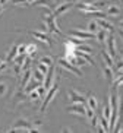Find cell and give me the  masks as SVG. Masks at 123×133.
Segmentation results:
<instances>
[{"label": "cell", "mask_w": 123, "mask_h": 133, "mask_svg": "<svg viewBox=\"0 0 123 133\" xmlns=\"http://www.w3.org/2000/svg\"><path fill=\"white\" fill-rule=\"evenodd\" d=\"M44 25L47 26L48 32H53V34H56V35H62L59 26H57V24H56L54 13H47V15H44Z\"/></svg>", "instance_id": "1"}, {"label": "cell", "mask_w": 123, "mask_h": 133, "mask_svg": "<svg viewBox=\"0 0 123 133\" xmlns=\"http://www.w3.org/2000/svg\"><path fill=\"white\" fill-rule=\"evenodd\" d=\"M48 92H47V95H44V101H43V104H41V113H46V110H47V107H48V104L53 101V98L56 97V94H57V91H59V83L56 82L53 86H50L48 88Z\"/></svg>", "instance_id": "2"}, {"label": "cell", "mask_w": 123, "mask_h": 133, "mask_svg": "<svg viewBox=\"0 0 123 133\" xmlns=\"http://www.w3.org/2000/svg\"><path fill=\"white\" fill-rule=\"evenodd\" d=\"M59 64H60L62 67H63V69H66V70H69L70 73L76 75V76H79V78H82V76H83L82 70H79V69H78L76 66H73L72 63H69L66 59H59Z\"/></svg>", "instance_id": "3"}, {"label": "cell", "mask_w": 123, "mask_h": 133, "mask_svg": "<svg viewBox=\"0 0 123 133\" xmlns=\"http://www.w3.org/2000/svg\"><path fill=\"white\" fill-rule=\"evenodd\" d=\"M68 35L82 38V39H95V34L88 31H79V29H70V31H68Z\"/></svg>", "instance_id": "4"}, {"label": "cell", "mask_w": 123, "mask_h": 133, "mask_svg": "<svg viewBox=\"0 0 123 133\" xmlns=\"http://www.w3.org/2000/svg\"><path fill=\"white\" fill-rule=\"evenodd\" d=\"M53 79H54V64H50L47 69V72H46V75H44V82H43V86L46 88V89H48L50 86H51L53 83Z\"/></svg>", "instance_id": "5"}, {"label": "cell", "mask_w": 123, "mask_h": 133, "mask_svg": "<svg viewBox=\"0 0 123 133\" xmlns=\"http://www.w3.org/2000/svg\"><path fill=\"white\" fill-rule=\"evenodd\" d=\"M106 41H107V48H108L107 53L113 57V60L117 59V50H116V39H114V37L110 34V35L106 37Z\"/></svg>", "instance_id": "6"}, {"label": "cell", "mask_w": 123, "mask_h": 133, "mask_svg": "<svg viewBox=\"0 0 123 133\" xmlns=\"http://www.w3.org/2000/svg\"><path fill=\"white\" fill-rule=\"evenodd\" d=\"M68 95H69V99H70L72 104L73 102H78V104H83V105L87 107V98L83 97L82 94H79L78 91H69Z\"/></svg>", "instance_id": "7"}, {"label": "cell", "mask_w": 123, "mask_h": 133, "mask_svg": "<svg viewBox=\"0 0 123 133\" xmlns=\"http://www.w3.org/2000/svg\"><path fill=\"white\" fill-rule=\"evenodd\" d=\"M31 34L35 37L37 39H40L41 43H46L48 47H51L53 45V39L47 35V32H38V31H31Z\"/></svg>", "instance_id": "8"}, {"label": "cell", "mask_w": 123, "mask_h": 133, "mask_svg": "<svg viewBox=\"0 0 123 133\" xmlns=\"http://www.w3.org/2000/svg\"><path fill=\"white\" fill-rule=\"evenodd\" d=\"M66 111H69V113H76V114H81V116H85L87 107L83 105V104H78V102H73L72 105L66 107Z\"/></svg>", "instance_id": "9"}, {"label": "cell", "mask_w": 123, "mask_h": 133, "mask_svg": "<svg viewBox=\"0 0 123 133\" xmlns=\"http://www.w3.org/2000/svg\"><path fill=\"white\" fill-rule=\"evenodd\" d=\"M95 22H97V25H98V28H101V29H104V31H108L110 34L114 32V26H113L108 21H106V18H98Z\"/></svg>", "instance_id": "10"}, {"label": "cell", "mask_w": 123, "mask_h": 133, "mask_svg": "<svg viewBox=\"0 0 123 133\" xmlns=\"http://www.w3.org/2000/svg\"><path fill=\"white\" fill-rule=\"evenodd\" d=\"M73 6V3H70V2H66V3H63V4H60V6H57V8L54 9V16H59V15H62V13H64V12H68L69 9Z\"/></svg>", "instance_id": "11"}, {"label": "cell", "mask_w": 123, "mask_h": 133, "mask_svg": "<svg viewBox=\"0 0 123 133\" xmlns=\"http://www.w3.org/2000/svg\"><path fill=\"white\" fill-rule=\"evenodd\" d=\"M87 107H89L92 111H97V110H98V102H97L94 95H89V97L87 98Z\"/></svg>", "instance_id": "12"}, {"label": "cell", "mask_w": 123, "mask_h": 133, "mask_svg": "<svg viewBox=\"0 0 123 133\" xmlns=\"http://www.w3.org/2000/svg\"><path fill=\"white\" fill-rule=\"evenodd\" d=\"M101 57H103V60H104V63L107 64L108 67H113L114 66V60H113V57H111L110 54H108L107 51H101Z\"/></svg>", "instance_id": "13"}, {"label": "cell", "mask_w": 123, "mask_h": 133, "mask_svg": "<svg viewBox=\"0 0 123 133\" xmlns=\"http://www.w3.org/2000/svg\"><path fill=\"white\" fill-rule=\"evenodd\" d=\"M16 54H18V45H16V44H13L12 47H10V50L8 51V56H6V63L12 62V60L15 59Z\"/></svg>", "instance_id": "14"}, {"label": "cell", "mask_w": 123, "mask_h": 133, "mask_svg": "<svg viewBox=\"0 0 123 133\" xmlns=\"http://www.w3.org/2000/svg\"><path fill=\"white\" fill-rule=\"evenodd\" d=\"M107 15L108 16H120V8L119 6H116V4H111L107 8Z\"/></svg>", "instance_id": "15"}, {"label": "cell", "mask_w": 123, "mask_h": 133, "mask_svg": "<svg viewBox=\"0 0 123 133\" xmlns=\"http://www.w3.org/2000/svg\"><path fill=\"white\" fill-rule=\"evenodd\" d=\"M32 72H31V69H27V70H24V76H22V81H21V86L24 88L25 85H27L29 81H31V78H32Z\"/></svg>", "instance_id": "16"}, {"label": "cell", "mask_w": 123, "mask_h": 133, "mask_svg": "<svg viewBox=\"0 0 123 133\" xmlns=\"http://www.w3.org/2000/svg\"><path fill=\"white\" fill-rule=\"evenodd\" d=\"M110 114H111V107H110V101H108L107 98V102H106V105H104V110H103V116L106 120H110Z\"/></svg>", "instance_id": "17"}, {"label": "cell", "mask_w": 123, "mask_h": 133, "mask_svg": "<svg viewBox=\"0 0 123 133\" xmlns=\"http://www.w3.org/2000/svg\"><path fill=\"white\" fill-rule=\"evenodd\" d=\"M25 54H28L31 59H34L35 54H37V45L35 44H29V45L27 47V50H25Z\"/></svg>", "instance_id": "18"}, {"label": "cell", "mask_w": 123, "mask_h": 133, "mask_svg": "<svg viewBox=\"0 0 123 133\" xmlns=\"http://www.w3.org/2000/svg\"><path fill=\"white\" fill-rule=\"evenodd\" d=\"M103 70H104V75H106V78L108 79V81H113V78H114V72H113V69L111 67H108L107 64H104L103 66Z\"/></svg>", "instance_id": "19"}, {"label": "cell", "mask_w": 123, "mask_h": 133, "mask_svg": "<svg viewBox=\"0 0 123 133\" xmlns=\"http://www.w3.org/2000/svg\"><path fill=\"white\" fill-rule=\"evenodd\" d=\"M106 37H107V31H104V29H98L95 32V39H98V43H104Z\"/></svg>", "instance_id": "20"}, {"label": "cell", "mask_w": 123, "mask_h": 133, "mask_svg": "<svg viewBox=\"0 0 123 133\" xmlns=\"http://www.w3.org/2000/svg\"><path fill=\"white\" fill-rule=\"evenodd\" d=\"M98 29H100V28H98V25H97L95 21H89V22H88V26H87V31H88V32H92V34H95Z\"/></svg>", "instance_id": "21"}, {"label": "cell", "mask_w": 123, "mask_h": 133, "mask_svg": "<svg viewBox=\"0 0 123 133\" xmlns=\"http://www.w3.org/2000/svg\"><path fill=\"white\" fill-rule=\"evenodd\" d=\"M88 16H91V18H106L107 13L101 12V10H92V12H85Z\"/></svg>", "instance_id": "22"}, {"label": "cell", "mask_w": 123, "mask_h": 133, "mask_svg": "<svg viewBox=\"0 0 123 133\" xmlns=\"http://www.w3.org/2000/svg\"><path fill=\"white\" fill-rule=\"evenodd\" d=\"M32 76H34V81H37V82H40V83H43L44 82V75L41 73L40 70H38V69H37L35 72H34V73H31Z\"/></svg>", "instance_id": "23"}, {"label": "cell", "mask_w": 123, "mask_h": 133, "mask_svg": "<svg viewBox=\"0 0 123 133\" xmlns=\"http://www.w3.org/2000/svg\"><path fill=\"white\" fill-rule=\"evenodd\" d=\"M100 124H101V129H103V132H108V120H106V118L103 117V116H100Z\"/></svg>", "instance_id": "24"}, {"label": "cell", "mask_w": 123, "mask_h": 133, "mask_svg": "<svg viewBox=\"0 0 123 133\" xmlns=\"http://www.w3.org/2000/svg\"><path fill=\"white\" fill-rule=\"evenodd\" d=\"M28 95H29V99H31V101H38V99H40V94L37 92V88L32 89V91H29Z\"/></svg>", "instance_id": "25"}, {"label": "cell", "mask_w": 123, "mask_h": 133, "mask_svg": "<svg viewBox=\"0 0 123 133\" xmlns=\"http://www.w3.org/2000/svg\"><path fill=\"white\" fill-rule=\"evenodd\" d=\"M38 85H43V83L37 82V81H35V82H32V83H27V85L24 86V88H25V92H29V91L35 89V88H37V86H38Z\"/></svg>", "instance_id": "26"}, {"label": "cell", "mask_w": 123, "mask_h": 133, "mask_svg": "<svg viewBox=\"0 0 123 133\" xmlns=\"http://www.w3.org/2000/svg\"><path fill=\"white\" fill-rule=\"evenodd\" d=\"M40 62L44 63L46 66H50V64L53 63V59H51V57H48V56H44V57H41V59H40Z\"/></svg>", "instance_id": "27"}, {"label": "cell", "mask_w": 123, "mask_h": 133, "mask_svg": "<svg viewBox=\"0 0 123 133\" xmlns=\"http://www.w3.org/2000/svg\"><path fill=\"white\" fill-rule=\"evenodd\" d=\"M37 69L41 72L43 75H46V72H47V66L44 64V63H41V62H38V66H37Z\"/></svg>", "instance_id": "28"}, {"label": "cell", "mask_w": 123, "mask_h": 133, "mask_svg": "<svg viewBox=\"0 0 123 133\" xmlns=\"http://www.w3.org/2000/svg\"><path fill=\"white\" fill-rule=\"evenodd\" d=\"M91 124H92V127H94V129H97V124H98V116H92L91 117Z\"/></svg>", "instance_id": "29"}, {"label": "cell", "mask_w": 123, "mask_h": 133, "mask_svg": "<svg viewBox=\"0 0 123 133\" xmlns=\"http://www.w3.org/2000/svg\"><path fill=\"white\" fill-rule=\"evenodd\" d=\"M6 89H8V86H6V83L0 82V95H4V92H6Z\"/></svg>", "instance_id": "30"}, {"label": "cell", "mask_w": 123, "mask_h": 133, "mask_svg": "<svg viewBox=\"0 0 123 133\" xmlns=\"http://www.w3.org/2000/svg\"><path fill=\"white\" fill-rule=\"evenodd\" d=\"M27 45H18V54H25Z\"/></svg>", "instance_id": "31"}, {"label": "cell", "mask_w": 123, "mask_h": 133, "mask_svg": "<svg viewBox=\"0 0 123 133\" xmlns=\"http://www.w3.org/2000/svg\"><path fill=\"white\" fill-rule=\"evenodd\" d=\"M13 72H15L16 75L21 73V64H16V63H13Z\"/></svg>", "instance_id": "32"}, {"label": "cell", "mask_w": 123, "mask_h": 133, "mask_svg": "<svg viewBox=\"0 0 123 133\" xmlns=\"http://www.w3.org/2000/svg\"><path fill=\"white\" fill-rule=\"evenodd\" d=\"M27 0H13V3L15 4H22V3H25Z\"/></svg>", "instance_id": "33"}, {"label": "cell", "mask_w": 123, "mask_h": 133, "mask_svg": "<svg viewBox=\"0 0 123 133\" xmlns=\"http://www.w3.org/2000/svg\"><path fill=\"white\" fill-rule=\"evenodd\" d=\"M2 12H3V4H0V15H2Z\"/></svg>", "instance_id": "34"}, {"label": "cell", "mask_w": 123, "mask_h": 133, "mask_svg": "<svg viewBox=\"0 0 123 133\" xmlns=\"http://www.w3.org/2000/svg\"><path fill=\"white\" fill-rule=\"evenodd\" d=\"M68 2H70V3H76V2H79V0H68Z\"/></svg>", "instance_id": "35"}, {"label": "cell", "mask_w": 123, "mask_h": 133, "mask_svg": "<svg viewBox=\"0 0 123 133\" xmlns=\"http://www.w3.org/2000/svg\"><path fill=\"white\" fill-rule=\"evenodd\" d=\"M6 2H8V0H0V4H4Z\"/></svg>", "instance_id": "36"}, {"label": "cell", "mask_w": 123, "mask_h": 133, "mask_svg": "<svg viewBox=\"0 0 123 133\" xmlns=\"http://www.w3.org/2000/svg\"><path fill=\"white\" fill-rule=\"evenodd\" d=\"M2 63H3V60H2V59H0V64H2Z\"/></svg>", "instance_id": "37"}]
</instances>
